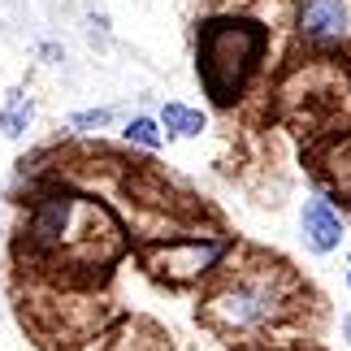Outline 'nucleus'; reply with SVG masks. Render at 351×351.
Wrapping results in <instances>:
<instances>
[{"instance_id": "f257e3e1", "label": "nucleus", "mask_w": 351, "mask_h": 351, "mask_svg": "<svg viewBox=\"0 0 351 351\" xmlns=\"http://www.w3.org/2000/svg\"><path fill=\"white\" fill-rule=\"evenodd\" d=\"M269 52V26L256 18H239V13H217L204 18L195 31V74L204 96L217 109L230 104L247 91L252 74L261 70Z\"/></svg>"}, {"instance_id": "f03ea898", "label": "nucleus", "mask_w": 351, "mask_h": 351, "mask_svg": "<svg viewBox=\"0 0 351 351\" xmlns=\"http://www.w3.org/2000/svg\"><path fill=\"white\" fill-rule=\"evenodd\" d=\"M291 308H295V291L287 274L278 265H261V269L226 278L208 295L204 317L221 334H261V330H274Z\"/></svg>"}, {"instance_id": "7ed1b4c3", "label": "nucleus", "mask_w": 351, "mask_h": 351, "mask_svg": "<svg viewBox=\"0 0 351 351\" xmlns=\"http://www.w3.org/2000/svg\"><path fill=\"white\" fill-rule=\"evenodd\" d=\"M295 35L313 48H339L351 35V0H300Z\"/></svg>"}, {"instance_id": "20e7f679", "label": "nucleus", "mask_w": 351, "mask_h": 351, "mask_svg": "<svg viewBox=\"0 0 351 351\" xmlns=\"http://www.w3.org/2000/svg\"><path fill=\"white\" fill-rule=\"evenodd\" d=\"M347 234V217L339 213V204L326 195H308L300 204V239L313 256H334L343 247Z\"/></svg>"}, {"instance_id": "39448f33", "label": "nucleus", "mask_w": 351, "mask_h": 351, "mask_svg": "<svg viewBox=\"0 0 351 351\" xmlns=\"http://www.w3.org/2000/svg\"><path fill=\"white\" fill-rule=\"evenodd\" d=\"M70 217H74V195L70 191H52L35 204V217H31V239L35 243H61V234L70 230Z\"/></svg>"}, {"instance_id": "423d86ee", "label": "nucleus", "mask_w": 351, "mask_h": 351, "mask_svg": "<svg viewBox=\"0 0 351 351\" xmlns=\"http://www.w3.org/2000/svg\"><path fill=\"white\" fill-rule=\"evenodd\" d=\"M156 121L165 126L169 139H199V134L208 130L204 109H191V104H182V100H165L160 113H156Z\"/></svg>"}, {"instance_id": "0eeeda50", "label": "nucleus", "mask_w": 351, "mask_h": 351, "mask_svg": "<svg viewBox=\"0 0 351 351\" xmlns=\"http://www.w3.org/2000/svg\"><path fill=\"white\" fill-rule=\"evenodd\" d=\"M31 121H35V100L22 96V91H13L5 100V109H0V134H5V139H22V134L31 130Z\"/></svg>"}, {"instance_id": "6e6552de", "label": "nucleus", "mask_w": 351, "mask_h": 351, "mask_svg": "<svg viewBox=\"0 0 351 351\" xmlns=\"http://www.w3.org/2000/svg\"><path fill=\"white\" fill-rule=\"evenodd\" d=\"M121 139L126 143H134V147H143V152H160L165 147V126H160L156 117H147V113H134L126 126H121Z\"/></svg>"}, {"instance_id": "1a4fd4ad", "label": "nucleus", "mask_w": 351, "mask_h": 351, "mask_svg": "<svg viewBox=\"0 0 351 351\" xmlns=\"http://www.w3.org/2000/svg\"><path fill=\"white\" fill-rule=\"evenodd\" d=\"M113 117H117V109H109V104H104V109H78V113H70L65 117V126L70 130H104V126H113Z\"/></svg>"}, {"instance_id": "9d476101", "label": "nucleus", "mask_w": 351, "mask_h": 351, "mask_svg": "<svg viewBox=\"0 0 351 351\" xmlns=\"http://www.w3.org/2000/svg\"><path fill=\"white\" fill-rule=\"evenodd\" d=\"M339 334H343V343H347V351H351V308H347L343 321H339Z\"/></svg>"}, {"instance_id": "9b49d317", "label": "nucleus", "mask_w": 351, "mask_h": 351, "mask_svg": "<svg viewBox=\"0 0 351 351\" xmlns=\"http://www.w3.org/2000/svg\"><path fill=\"white\" fill-rule=\"evenodd\" d=\"M343 282H347V291H351V252H347V274H343Z\"/></svg>"}]
</instances>
